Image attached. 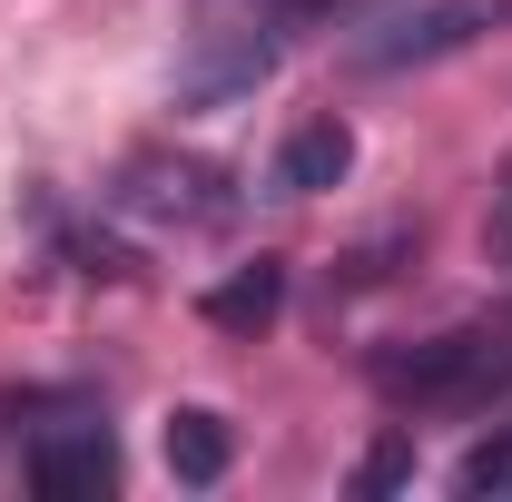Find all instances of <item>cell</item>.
I'll return each mask as SVG.
<instances>
[{
	"label": "cell",
	"mask_w": 512,
	"mask_h": 502,
	"mask_svg": "<svg viewBox=\"0 0 512 502\" xmlns=\"http://www.w3.org/2000/svg\"><path fill=\"white\" fill-rule=\"evenodd\" d=\"M493 30H512V0H404V10H384V20H365V30L345 40V69H355V79L444 69V60H463V50H483Z\"/></svg>",
	"instance_id": "cell-1"
},
{
	"label": "cell",
	"mask_w": 512,
	"mask_h": 502,
	"mask_svg": "<svg viewBox=\"0 0 512 502\" xmlns=\"http://www.w3.org/2000/svg\"><path fill=\"white\" fill-rule=\"evenodd\" d=\"M276 60H286V30H266V20H247V10H197L188 50H178V69H168V109H178V119L237 109V99H256V89L276 79Z\"/></svg>",
	"instance_id": "cell-2"
},
{
	"label": "cell",
	"mask_w": 512,
	"mask_h": 502,
	"mask_svg": "<svg viewBox=\"0 0 512 502\" xmlns=\"http://www.w3.org/2000/svg\"><path fill=\"white\" fill-rule=\"evenodd\" d=\"M503 384H512V325H453V335L375 355L384 404H493Z\"/></svg>",
	"instance_id": "cell-3"
},
{
	"label": "cell",
	"mask_w": 512,
	"mask_h": 502,
	"mask_svg": "<svg viewBox=\"0 0 512 502\" xmlns=\"http://www.w3.org/2000/svg\"><path fill=\"white\" fill-rule=\"evenodd\" d=\"M20 483L50 493V502H99V493H109V483H119V434L99 424V404H69L50 434H30Z\"/></svg>",
	"instance_id": "cell-4"
},
{
	"label": "cell",
	"mask_w": 512,
	"mask_h": 502,
	"mask_svg": "<svg viewBox=\"0 0 512 502\" xmlns=\"http://www.w3.org/2000/svg\"><path fill=\"white\" fill-rule=\"evenodd\" d=\"M345 178H355V128L335 119V109H316V119H296L286 138H276L266 197H335Z\"/></svg>",
	"instance_id": "cell-5"
},
{
	"label": "cell",
	"mask_w": 512,
	"mask_h": 502,
	"mask_svg": "<svg viewBox=\"0 0 512 502\" xmlns=\"http://www.w3.org/2000/svg\"><path fill=\"white\" fill-rule=\"evenodd\" d=\"M207 188H227V178L197 168V158H128L119 207H138V217H178V227H207V217H227V197H207Z\"/></svg>",
	"instance_id": "cell-6"
},
{
	"label": "cell",
	"mask_w": 512,
	"mask_h": 502,
	"mask_svg": "<svg viewBox=\"0 0 512 502\" xmlns=\"http://www.w3.org/2000/svg\"><path fill=\"white\" fill-rule=\"evenodd\" d=\"M197 315H207V335H227V345H256V335L286 315V266H276V256H247V266H227V276L197 296Z\"/></svg>",
	"instance_id": "cell-7"
},
{
	"label": "cell",
	"mask_w": 512,
	"mask_h": 502,
	"mask_svg": "<svg viewBox=\"0 0 512 502\" xmlns=\"http://www.w3.org/2000/svg\"><path fill=\"white\" fill-rule=\"evenodd\" d=\"M227 463H237V434H227V414H207V404H178L168 414V473L207 493V483H227Z\"/></svg>",
	"instance_id": "cell-8"
},
{
	"label": "cell",
	"mask_w": 512,
	"mask_h": 502,
	"mask_svg": "<svg viewBox=\"0 0 512 502\" xmlns=\"http://www.w3.org/2000/svg\"><path fill=\"white\" fill-rule=\"evenodd\" d=\"M453 493L463 502H512V424H493V434L453 463Z\"/></svg>",
	"instance_id": "cell-9"
},
{
	"label": "cell",
	"mask_w": 512,
	"mask_h": 502,
	"mask_svg": "<svg viewBox=\"0 0 512 502\" xmlns=\"http://www.w3.org/2000/svg\"><path fill=\"white\" fill-rule=\"evenodd\" d=\"M414 483V434H375L365 443V463H355V502H384Z\"/></svg>",
	"instance_id": "cell-10"
},
{
	"label": "cell",
	"mask_w": 512,
	"mask_h": 502,
	"mask_svg": "<svg viewBox=\"0 0 512 502\" xmlns=\"http://www.w3.org/2000/svg\"><path fill=\"white\" fill-rule=\"evenodd\" d=\"M414 237H424V227H384L375 247H355V256H345V276H335V286H345V296H355V286H384V276H394L384 256H414Z\"/></svg>",
	"instance_id": "cell-11"
},
{
	"label": "cell",
	"mask_w": 512,
	"mask_h": 502,
	"mask_svg": "<svg viewBox=\"0 0 512 502\" xmlns=\"http://www.w3.org/2000/svg\"><path fill=\"white\" fill-rule=\"evenodd\" d=\"M483 247L512 266V168H503V188H493V217H483Z\"/></svg>",
	"instance_id": "cell-12"
}]
</instances>
